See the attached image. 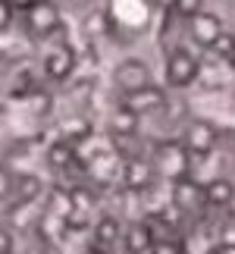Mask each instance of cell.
Wrapping results in <instances>:
<instances>
[{
  "mask_svg": "<svg viewBox=\"0 0 235 254\" xmlns=\"http://www.w3.org/2000/svg\"><path fill=\"white\" fill-rule=\"evenodd\" d=\"M22 19L28 35L47 38L60 28V6L54 0H28V6H22Z\"/></svg>",
  "mask_w": 235,
  "mask_h": 254,
  "instance_id": "cell-1",
  "label": "cell"
},
{
  "mask_svg": "<svg viewBox=\"0 0 235 254\" xmlns=\"http://www.w3.org/2000/svg\"><path fill=\"white\" fill-rule=\"evenodd\" d=\"M122 239H125V248H129L132 254L148 251V248L154 245V236H151V229H148V226H132L129 232H122Z\"/></svg>",
  "mask_w": 235,
  "mask_h": 254,
  "instance_id": "cell-12",
  "label": "cell"
},
{
  "mask_svg": "<svg viewBox=\"0 0 235 254\" xmlns=\"http://www.w3.org/2000/svg\"><path fill=\"white\" fill-rule=\"evenodd\" d=\"M113 82L125 97H135V94H141V91L151 88V69L141 60H122L113 72Z\"/></svg>",
  "mask_w": 235,
  "mask_h": 254,
  "instance_id": "cell-2",
  "label": "cell"
},
{
  "mask_svg": "<svg viewBox=\"0 0 235 254\" xmlns=\"http://www.w3.org/2000/svg\"><path fill=\"white\" fill-rule=\"evenodd\" d=\"M198 57H191L185 47H176V51L166 57V82L173 88H185L198 79Z\"/></svg>",
  "mask_w": 235,
  "mask_h": 254,
  "instance_id": "cell-3",
  "label": "cell"
},
{
  "mask_svg": "<svg viewBox=\"0 0 235 254\" xmlns=\"http://www.w3.org/2000/svg\"><path fill=\"white\" fill-rule=\"evenodd\" d=\"M119 236H122V232H119V223H116L113 217L97 220V226H94V245L97 248H110Z\"/></svg>",
  "mask_w": 235,
  "mask_h": 254,
  "instance_id": "cell-11",
  "label": "cell"
},
{
  "mask_svg": "<svg viewBox=\"0 0 235 254\" xmlns=\"http://www.w3.org/2000/svg\"><path fill=\"white\" fill-rule=\"evenodd\" d=\"M75 69V51L69 44H57L44 57V75L51 82H66Z\"/></svg>",
  "mask_w": 235,
  "mask_h": 254,
  "instance_id": "cell-4",
  "label": "cell"
},
{
  "mask_svg": "<svg viewBox=\"0 0 235 254\" xmlns=\"http://www.w3.org/2000/svg\"><path fill=\"white\" fill-rule=\"evenodd\" d=\"M213 51H217V57H223V60H235V38L229 32H223L217 41H213Z\"/></svg>",
  "mask_w": 235,
  "mask_h": 254,
  "instance_id": "cell-13",
  "label": "cell"
},
{
  "mask_svg": "<svg viewBox=\"0 0 235 254\" xmlns=\"http://www.w3.org/2000/svg\"><path fill=\"white\" fill-rule=\"evenodd\" d=\"M13 19H16V3L13 0H0V35L13 25Z\"/></svg>",
  "mask_w": 235,
  "mask_h": 254,
  "instance_id": "cell-15",
  "label": "cell"
},
{
  "mask_svg": "<svg viewBox=\"0 0 235 254\" xmlns=\"http://www.w3.org/2000/svg\"><path fill=\"white\" fill-rule=\"evenodd\" d=\"M223 35V28L217 22V16H210V13H194L191 16V38L198 41L201 47H213V41Z\"/></svg>",
  "mask_w": 235,
  "mask_h": 254,
  "instance_id": "cell-6",
  "label": "cell"
},
{
  "mask_svg": "<svg viewBox=\"0 0 235 254\" xmlns=\"http://www.w3.org/2000/svg\"><path fill=\"white\" fill-rule=\"evenodd\" d=\"M0 254H16V236L6 226H0Z\"/></svg>",
  "mask_w": 235,
  "mask_h": 254,
  "instance_id": "cell-17",
  "label": "cell"
},
{
  "mask_svg": "<svg viewBox=\"0 0 235 254\" xmlns=\"http://www.w3.org/2000/svg\"><path fill=\"white\" fill-rule=\"evenodd\" d=\"M191 204H204V189H201V185H194V179L182 176V179L176 182V207L191 210Z\"/></svg>",
  "mask_w": 235,
  "mask_h": 254,
  "instance_id": "cell-8",
  "label": "cell"
},
{
  "mask_svg": "<svg viewBox=\"0 0 235 254\" xmlns=\"http://www.w3.org/2000/svg\"><path fill=\"white\" fill-rule=\"evenodd\" d=\"M122 179H125V185H129V189H144V185L154 182V163L141 160V157H129Z\"/></svg>",
  "mask_w": 235,
  "mask_h": 254,
  "instance_id": "cell-7",
  "label": "cell"
},
{
  "mask_svg": "<svg viewBox=\"0 0 235 254\" xmlns=\"http://www.w3.org/2000/svg\"><path fill=\"white\" fill-rule=\"evenodd\" d=\"M13 182H16V176L9 173L3 163H0V204H3L9 194H13Z\"/></svg>",
  "mask_w": 235,
  "mask_h": 254,
  "instance_id": "cell-16",
  "label": "cell"
},
{
  "mask_svg": "<svg viewBox=\"0 0 235 254\" xmlns=\"http://www.w3.org/2000/svg\"><path fill=\"white\" fill-rule=\"evenodd\" d=\"M13 194H16L19 204H35L41 198V182H38V176H16Z\"/></svg>",
  "mask_w": 235,
  "mask_h": 254,
  "instance_id": "cell-10",
  "label": "cell"
},
{
  "mask_svg": "<svg viewBox=\"0 0 235 254\" xmlns=\"http://www.w3.org/2000/svg\"><path fill=\"white\" fill-rule=\"evenodd\" d=\"M232 198H235V189L229 179H213L204 185V204H210V207H226Z\"/></svg>",
  "mask_w": 235,
  "mask_h": 254,
  "instance_id": "cell-9",
  "label": "cell"
},
{
  "mask_svg": "<svg viewBox=\"0 0 235 254\" xmlns=\"http://www.w3.org/2000/svg\"><path fill=\"white\" fill-rule=\"evenodd\" d=\"M213 144H217V129H213L210 123L194 120L188 129H185V154H198V157H204V154L213 151Z\"/></svg>",
  "mask_w": 235,
  "mask_h": 254,
  "instance_id": "cell-5",
  "label": "cell"
},
{
  "mask_svg": "<svg viewBox=\"0 0 235 254\" xmlns=\"http://www.w3.org/2000/svg\"><path fill=\"white\" fill-rule=\"evenodd\" d=\"M213 254H235V242H223L220 248H213Z\"/></svg>",
  "mask_w": 235,
  "mask_h": 254,
  "instance_id": "cell-18",
  "label": "cell"
},
{
  "mask_svg": "<svg viewBox=\"0 0 235 254\" xmlns=\"http://www.w3.org/2000/svg\"><path fill=\"white\" fill-rule=\"evenodd\" d=\"M72 163V148L69 144H57V148H51V167L54 170H63Z\"/></svg>",
  "mask_w": 235,
  "mask_h": 254,
  "instance_id": "cell-14",
  "label": "cell"
},
{
  "mask_svg": "<svg viewBox=\"0 0 235 254\" xmlns=\"http://www.w3.org/2000/svg\"><path fill=\"white\" fill-rule=\"evenodd\" d=\"M69 3H75V6H88L91 0H69Z\"/></svg>",
  "mask_w": 235,
  "mask_h": 254,
  "instance_id": "cell-19",
  "label": "cell"
}]
</instances>
